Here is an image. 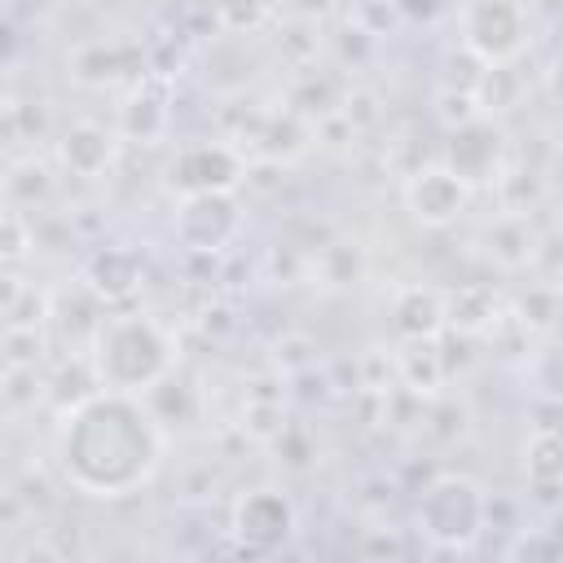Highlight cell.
I'll list each match as a JSON object with an SVG mask.
<instances>
[{
    "mask_svg": "<svg viewBox=\"0 0 563 563\" xmlns=\"http://www.w3.org/2000/svg\"><path fill=\"white\" fill-rule=\"evenodd\" d=\"M167 453L158 413L141 391L97 387L62 409L53 431V462L62 479L97 501H119L141 493Z\"/></svg>",
    "mask_w": 563,
    "mask_h": 563,
    "instance_id": "6da1fadb",
    "label": "cell"
},
{
    "mask_svg": "<svg viewBox=\"0 0 563 563\" xmlns=\"http://www.w3.org/2000/svg\"><path fill=\"white\" fill-rule=\"evenodd\" d=\"M92 369L101 378V387H119V391H150L163 374H172L176 365V343L172 334L145 317V312H119L106 317L92 347Z\"/></svg>",
    "mask_w": 563,
    "mask_h": 563,
    "instance_id": "7a4b0ae2",
    "label": "cell"
},
{
    "mask_svg": "<svg viewBox=\"0 0 563 563\" xmlns=\"http://www.w3.org/2000/svg\"><path fill=\"white\" fill-rule=\"evenodd\" d=\"M488 523V497L471 475H435L413 506V528L435 550H471Z\"/></svg>",
    "mask_w": 563,
    "mask_h": 563,
    "instance_id": "3957f363",
    "label": "cell"
},
{
    "mask_svg": "<svg viewBox=\"0 0 563 563\" xmlns=\"http://www.w3.org/2000/svg\"><path fill=\"white\" fill-rule=\"evenodd\" d=\"M457 31L479 66H501L528 48V9L519 0H462Z\"/></svg>",
    "mask_w": 563,
    "mask_h": 563,
    "instance_id": "277c9868",
    "label": "cell"
},
{
    "mask_svg": "<svg viewBox=\"0 0 563 563\" xmlns=\"http://www.w3.org/2000/svg\"><path fill=\"white\" fill-rule=\"evenodd\" d=\"M295 532V506L282 488H246L238 493L233 510H229V537L238 541L242 554H273L290 541Z\"/></svg>",
    "mask_w": 563,
    "mask_h": 563,
    "instance_id": "5b68a950",
    "label": "cell"
},
{
    "mask_svg": "<svg viewBox=\"0 0 563 563\" xmlns=\"http://www.w3.org/2000/svg\"><path fill=\"white\" fill-rule=\"evenodd\" d=\"M246 176V163L233 145L224 141H189L172 154L167 163V189L189 198V194H233Z\"/></svg>",
    "mask_w": 563,
    "mask_h": 563,
    "instance_id": "8992f818",
    "label": "cell"
},
{
    "mask_svg": "<svg viewBox=\"0 0 563 563\" xmlns=\"http://www.w3.org/2000/svg\"><path fill=\"white\" fill-rule=\"evenodd\" d=\"M242 229V207L233 194H189L180 198L172 216V233L185 251L194 255H216L224 251Z\"/></svg>",
    "mask_w": 563,
    "mask_h": 563,
    "instance_id": "52a82bcc",
    "label": "cell"
},
{
    "mask_svg": "<svg viewBox=\"0 0 563 563\" xmlns=\"http://www.w3.org/2000/svg\"><path fill=\"white\" fill-rule=\"evenodd\" d=\"M471 202V185L444 167V163H431V167H418L409 180H405V207L409 216L422 224V229H444L453 224Z\"/></svg>",
    "mask_w": 563,
    "mask_h": 563,
    "instance_id": "ba28073f",
    "label": "cell"
},
{
    "mask_svg": "<svg viewBox=\"0 0 563 563\" xmlns=\"http://www.w3.org/2000/svg\"><path fill=\"white\" fill-rule=\"evenodd\" d=\"M501 150H506L501 128H497L488 114H475V119H466V123H453L449 145H444V167H453V172L475 189V185H484V180H497V172H501Z\"/></svg>",
    "mask_w": 563,
    "mask_h": 563,
    "instance_id": "9c48e42d",
    "label": "cell"
},
{
    "mask_svg": "<svg viewBox=\"0 0 563 563\" xmlns=\"http://www.w3.org/2000/svg\"><path fill=\"white\" fill-rule=\"evenodd\" d=\"M57 158H62V167H66L70 176L97 180V176H106V172L114 167V158H119V132L106 128V123L79 119V123H70V128L62 132Z\"/></svg>",
    "mask_w": 563,
    "mask_h": 563,
    "instance_id": "30bf717a",
    "label": "cell"
},
{
    "mask_svg": "<svg viewBox=\"0 0 563 563\" xmlns=\"http://www.w3.org/2000/svg\"><path fill=\"white\" fill-rule=\"evenodd\" d=\"M141 277H145V264H141V255L128 251V246H101V251H92L88 264H84V282H88L92 295L106 299V303L128 299V295L141 286Z\"/></svg>",
    "mask_w": 563,
    "mask_h": 563,
    "instance_id": "8fae6325",
    "label": "cell"
},
{
    "mask_svg": "<svg viewBox=\"0 0 563 563\" xmlns=\"http://www.w3.org/2000/svg\"><path fill=\"white\" fill-rule=\"evenodd\" d=\"M391 321L405 339H435L449 321H444V295L431 286H405L391 299Z\"/></svg>",
    "mask_w": 563,
    "mask_h": 563,
    "instance_id": "7c38bea8",
    "label": "cell"
},
{
    "mask_svg": "<svg viewBox=\"0 0 563 563\" xmlns=\"http://www.w3.org/2000/svg\"><path fill=\"white\" fill-rule=\"evenodd\" d=\"M444 321L457 325V330H466V334L493 325V321H497L493 290H484V286H462L457 295H444Z\"/></svg>",
    "mask_w": 563,
    "mask_h": 563,
    "instance_id": "4fadbf2b",
    "label": "cell"
},
{
    "mask_svg": "<svg viewBox=\"0 0 563 563\" xmlns=\"http://www.w3.org/2000/svg\"><path fill=\"white\" fill-rule=\"evenodd\" d=\"M400 378L413 391H435L444 383V352H435V339H409L400 352Z\"/></svg>",
    "mask_w": 563,
    "mask_h": 563,
    "instance_id": "5bb4252c",
    "label": "cell"
},
{
    "mask_svg": "<svg viewBox=\"0 0 563 563\" xmlns=\"http://www.w3.org/2000/svg\"><path fill=\"white\" fill-rule=\"evenodd\" d=\"M523 466L532 484H563V431L559 427L532 431V440L523 444Z\"/></svg>",
    "mask_w": 563,
    "mask_h": 563,
    "instance_id": "9a60e30c",
    "label": "cell"
},
{
    "mask_svg": "<svg viewBox=\"0 0 563 563\" xmlns=\"http://www.w3.org/2000/svg\"><path fill=\"white\" fill-rule=\"evenodd\" d=\"M26 224H22V211L18 207H9V216H4V264L13 268L22 255H26Z\"/></svg>",
    "mask_w": 563,
    "mask_h": 563,
    "instance_id": "2e32d148",
    "label": "cell"
},
{
    "mask_svg": "<svg viewBox=\"0 0 563 563\" xmlns=\"http://www.w3.org/2000/svg\"><path fill=\"white\" fill-rule=\"evenodd\" d=\"M391 4H396V13L409 18V22H431L435 13H444L449 0H391Z\"/></svg>",
    "mask_w": 563,
    "mask_h": 563,
    "instance_id": "e0dca14e",
    "label": "cell"
},
{
    "mask_svg": "<svg viewBox=\"0 0 563 563\" xmlns=\"http://www.w3.org/2000/svg\"><path fill=\"white\" fill-rule=\"evenodd\" d=\"M545 88H550L554 101H563V62H554V66L545 70Z\"/></svg>",
    "mask_w": 563,
    "mask_h": 563,
    "instance_id": "ac0fdd59",
    "label": "cell"
}]
</instances>
